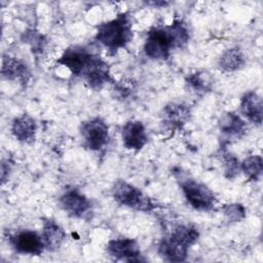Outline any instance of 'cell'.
Wrapping results in <instances>:
<instances>
[{
	"label": "cell",
	"mask_w": 263,
	"mask_h": 263,
	"mask_svg": "<svg viewBox=\"0 0 263 263\" xmlns=\"http://www.w3.org/2000/svg\"><path fill=\"white\" fill-rule=\"evenodd\" d=\"M134 37L133 18L128 11L118 13L114 18L97 26L95 41L114 55L132 42Z\"/></svg>",
	"instance_id": "3957f363"
},
{
	"label": "cell",
	"mask_w": 263,
	"mask_h": 263,
	"mask_svg": "<svg viewBox=\"0 0 263 263\" xmlns=\"http://www.w3.org/2000/svg\"><path fill=\"white\" fill-rule=\"evenodd\" d=\"M247 58L242 49L238 46H233L225 49L218 60V68L225 73H232L245 68Z\"/></svg>",
	"instance_id": "ac0fdd59"
},
{
	"label": "cell",
	"mask_w": 263,
	"mask_h": 263,
	"mask_svg": "<svg viewBox=\"0 0 263 263\" xmlns=\"http://www.w3.org/2000/svg\"><path fill=\"white\" fill-rule=\"evenodd\" d=\"M185 82L188 88L196 95H204L213 89L215 80L210 72L198 70L188 74L185 78Z\"/></svg>",
	"instance_id": "d6986e66"
},
{
	"label": "cell",
	"mask_w": 263,
	"mask_h": 263,
	"mask_svg": "<svg viewBox=\"0 0 263 263\" xmlns=\"http://www.w3.org/2000/svg\"><path fill=\"white\" fill-rule=\"evenodd\" d=\"M178 182L186 201L191 208L199 212H210L215 208L217 197L204 183L192 178H181Z\"/></svg>",
	"instance_id": "8992f818"
},
{
	"label": "cell",
	"mask_w": 263,
	"mask_h": 263,
	"mask_svg": "<svg viewBox=\"0 0 263 263\" xmlns=\"http://www.w3.org/2000/svg\"><path fill=\"white\" fill-rule=\"evenodd\" d=\"M147 4L149 5H154L156 7H161V6H166L170 3L168 2H163V1H156V2H147Z\"/></svg>",
	"instance_id": "484cf974"
},
{
	"label": "cell",
	"mask_w": 263,
	"mask_h": 263,
	"mask_svg": "<svg viewBox=\"0 0 263 263\" xmlns=\"http://www.w3.org/2000/svg\"><path fill=\"white\" fill-rule=\"evenodd\" d=\"M22 40H23V42L27 43L30 46L32 52L35 55L42 54V52L44 51L45 46L47 44V40H46L45 36L39 32H37L34 29L26 30L23 33Z\"/></svg>",
	"instance_id": "7402d4cb"
},
{
	"label": "cell",
	"mask_w": 263,
	"mask_h": 263,
	"mask_svg": "<svg viewBox=\"0 0 263 263\" xmlns=\"http://www.w3.org/2000/svg\"><path fill=\"white\" fill-rule=\"evenodd\" d=\"M79 133L82 139L83 146L92 152H100L107 147L110 134L107 122L97 116L81 122Z\"/></svg>",
	"instance_id": "52a82bcc"
},
{
	"label": "cell",
	"mask_w": 263,
	"mask_h": 263,
	"mask_svg": "<svg viewBox=\"0 0 263 263\" xmlns=\"http://www.w3.org/2000/svg\"><path fill=\"white\" fill-rule=\"evenodd\" d=\"M223 215L227 222L237 223L245 219L246 217V208L241 203H229L226 204L223 210Z\"/></svg>",
	"instance_id": "603a6c76"
},
{
	"label": "cell",
	"mask_w": 263,
	"mask_h": 263,
	"mask_svg": "<svg viewBox=\"0 0 263 263\" xmlns=\"http://www.w3.org/2000/svg\"><path fill=\"white\" fill-rule=\"evenodd\" d=\"M60 208L70 217L87 220L92 215V204L79 189H68L59 197Z\"/></svg>",
	"instance_id": "ba28073f"
},
{
	"label": "cell",
	"mask_w": 263,
	"mask_h": 263,
	"mask_svg": "<svg viewBox=\"0 0 263 263\" xmlns=\"http://www.w3.org/2000/svg\"><path fill=\"white\" fill-rule=\"evenodd\" d=\"M106 252L115 260L127 262L142 261L140 246L136 239L130 237H117L110 239L106 246Z\"/></svg>",
	"instance_id": "30bf717a"
},
{
	"label": "cell",
	"mask_w": 263,
	"mask_h": 263,
	"mask_svg": "<svg viewBox=\"0 0 263 263\" xmlns=\"http://www.w3.org/2000/svg\"><path fill=\"white\" fill-rule=\"evenodd\" d=\"M41 236L45 250L48 252H55L62 247L67 234L54 220L46 218L43 220Z\"/></svg>",
	"instance_id": "e0dca14e"
},
{
	"label": "cell",
	"mask_w": 263,
	"mask_h": 263,
	"mask_svg": "<svg viewBox=\"0 0 263 263\" xmlns=\"http://www.w3.org/2000/svg\"><path fill=\"white\" fill-rule=\"evenodd\" d=\"M111 195L118 204L143 213H151L159 205L140 188L124 181L117 180L111 188Z\"/></svg>",
	"instance_id": "5b68a950"
},
{
	"label": "cell",
	"mask_w": 263,
	"mask_h": 263,
	"mask_svg": "<svg viewBox=\"0 0 263 263\" xmlns=\"http://www.w3.org/2000/svg\"><path fill=\"white\" fill-rule=\"evenodd\" d=\"M10 130L17 142L32 144L36 139L37 123L31 115L24 113L12 120Z\"/></svg>",
	"instance_id": "2e32d148"
},
{
	"label": "cell",
	"mask_w": 263,
	"mask_h": 263,
	"mask_svg": "<svg viewBox=\"0 0 263 263\" xmlns=\"http://www.w3.org/2000/svg\"><path fill=\"white\" fill-rule=\"evenodd\" d=\"M120 136L124 148L136 153L140 152L149 142L146 127L139 120L126 121L121 127Z\"/></svg>",
	"instance_id": "7c38bea8"
},
{
	"label": "cell",
	"mask_w": 263,
	"mask_h": 263,
	"mask_svg": "<svg viewBox=\"0 0 263 263\" xmlns=\"http://www.w3.org/2000/svg\"><path fill=\"white\" fill-rule=\"evenodd\" d=\"M10 171H11V167H10L9 161L2 160V164H1V181H2V183H5L8 180Z\"/></svg>",
	"instance_id": "d4e9b609"
},
{
	"label": "cell",
	"mask_w": 263,
	"mask_h": 263,
	"mask_svg": "<svg viewBox=\"0 0 263 263\" xmlns=\"http://www.w3.org/2000/svg\"><path fill=\"white\" fill-rule=\"evenodd\" d=\"M240 172L251 182H258L263 172V159L261 155H250L240 162Z\"/></svg>",
	"instance_id": "44dd1931"
},
{
	"label": "cell",
	"mask_w": 263,
	"mask_h": 263,
	"mask_svg": "<svg viewBox=\"0 0 263 263\" xmlns=\"http://www.w3.org/2000/svg\"><path fill=\"white\" fill-rule=\"evenodd\" d=\"M113 85H114L113 91L115 92V96L120 99L127 98L134 89V83L132 82V80L115 81Z\"/></svg>",
	"instance_id": "cb8c5ba5"
},
{
	"label": "cell",
	"mask_w": 263,
	"mask_h": 263,
	"mask_svg": "<svg viewBox=\"0 0 263 263\" xmlns=\"http://www.w3.org/2000/svg\"><path fill=\"white\" fill-rule=\"evenodd\" d=\"M190 39L189 29L182 20H175L168 26L152 27L146 35L144 52L154 61H166L175 48L185 47Z\"/></svg>",
	"instance_id": "7a4b0ae2"
},
{
	"label": "cell",
	"mask_w": 263,
	"mask_h": 263,
	"mask_svg": "<svg viewBox=\"0 0 263 263\" xmlns=\"http://www.w3.org/2000/svg\"><path fill=\"white\" fill-rule=\"evenodd\" d=\"M239 111L243 118L260 126L263 121V102L261 96L254 90L247 91L240 99Z\"/></svg>",
	"instance_id": "9a60e30c"
},
{
	"label": "cell",
	"mask_w": 263,
	"mask_h": 263,
	"mask_svg": "<svg viewBox=\"0 0 263 263\" xmlns=\"http://www.w3.org/2000/svg\"><path fill=\"white\" fill-rule=\"evenodd\" d=\"M218 128L222 136L221 146H227L234 140L245 136L247 132V122L235 112H224L218 120Z\"/></svg>",
	"instance_id": "8fae6325"
},
{
	"label": "cell",
	"mask_w": 263,
	"mask_h": 263,
	"mask_svg": "<svg viewBox=\"0 0 263 263\" xmlns=\"http://www.w3.org/2000/svg\"><path fill=\"white\" fill-rule=\"evenodd\" d=\"M57 64L66 67L73 76L82 78L92 89H101L106 83L115 82L108 63L85 45H70Z\"/></svg>",
	"instance_id": "6da1fadb"
},
{
	"label": "cell",
	"mask_w": 263,
	"mask_h": 263,
	"mask_svg": "<svg viewBox=\"0 0 263 263\" xmlns=\"http://www.w3.org/2000/svg\"><path fill=\"white\" fill-rule=\"evenodd\" d=\"M1 75L3 79L18 81L23 86H26L32 77L29 67L23 60L8 54L2 58Z\"/></svg>",
	"instance_id": "4fadbf2b"
},
{
	"label": "cell",
	"mask_w": 263,
	"mask_h": 263,
	"mask_svg": "<svg viewBox=\"0 0 263 263\" xmlns=\"http://www.w3.org/2000/svg\"><path fill=\"white\" fill-rule=\"evenodd\" d=\"M11 249L21 255L40 256L44 250V243L41 233L31 229L16 230L8 237Z\"/></svg>",
	"instance_id": "9c48e42d"
},
{
	"label": "cell",
	"mask_w": 263,
	"mask_h": 263,
	"mask_svg": "<svg viewBox=\"0 0 263 263\" xmlns=\"http://www.w3.org/2000/svg\"><path fill=\"white\" fill-rule=\"evenodd\" d=\"M217 156L222 163L225 178L228 180L235 179L240 173V161L238 158L227 149V146H220Z\"/></svg>",
	"instance_id": "ffe728a7"
},
{
	"label": "cell",
	"mask_w": 263,
	"mask_h": 263,
	"mask_svg": "<svg viewBox=\"0 0 263 263\" xmlns=\"http://www.w3.org/2000/svg\"><path fill=\"white\" fill-rule=\"evenodd\" d=\"M190 107L184 103L172 102L162 109V124L170 130L182 128L190 119Z\"/></svg>",
	"instance_id": "5bb4252c"
},
{
	"label": "cell",
	"mask_w": 263,
	"mask_h": 263,
	"mask_svg": "<svg viewBox=\"0 0 263 263\" xmlns=\"http://www.w3.org/2000/svg\"><path fill=\"white\" fill-rule=\"evenodd\" d=\"M199 238L198 229L192 224H180L172 232L161 238L157 252L167 262H183L187 259L189 250Z\"/></svg>",
	"instance_id": "277c9868"
}]
</instances>
